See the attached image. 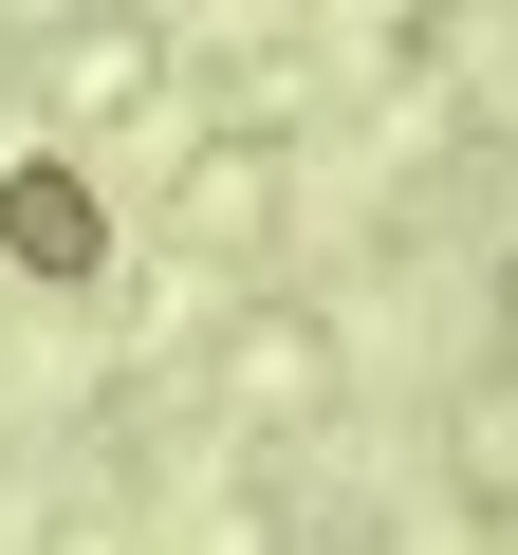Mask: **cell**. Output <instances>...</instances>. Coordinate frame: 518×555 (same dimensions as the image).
<instances>
[{"mask_svg": "<svg viewBox=\"0 0 518 555\" xmlns=\"http://www.w3.org/2000/svg\"><path fill=\"white\" fill-rule=\"evenodd\" d=\"M0 259H20V278H93V259H112L93 185H75V167H20V185H0Z\"/></svg>", "mask_w": 518, "mask_h": 555, "instance_id": "obj_1", "label": "cell"}]
</instances>
